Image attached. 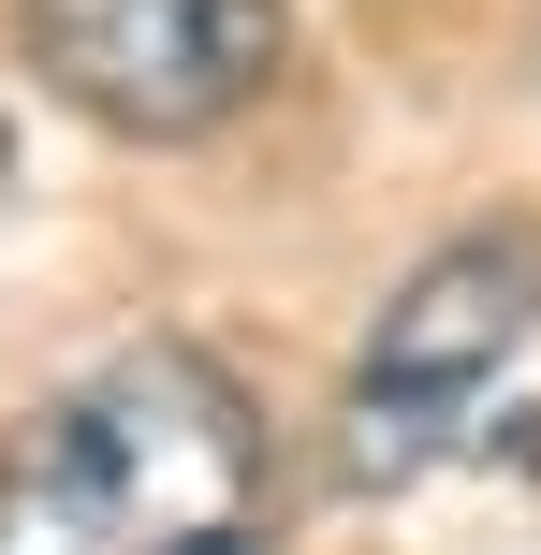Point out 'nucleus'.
<instances>
[{"label":"nucleus","mask_w":541,"mask_h":555,"mask_svg":"<svg viewBox=\"0 0 541 555\" xmlns=\"http://www.w3.org/2000/svg\"><path fill=\"white\" fill-rule=\"evenodd\" d=\"M279 453L220 351L132 336L0 439V555H263Z\"/></svg>","instance_id":"nucleus-1"},{"label":"nucleus","mask_w":541,"mask_h":555,"mask_svg":"<svg viewBox=\"0 0 541 555\" xmlns=\"http://www.w3.org/2000/svg\"><path fill=\"white\" fill-rule=\"evenodd\" d=\"M541 336V234L498 220V234H454L396 278V307L366 322L351 351V395H337V468L366 498L425 482L439 453L484 424V395L513 380V351Z\"/></svg>","instance_id":"nucleus-2"},{"label":"nucleus","mask_w":541,"mask_h":555,"mask_svg":"<svg viewBox=\"0 0 541 555\" xmlns=\"http://www.w3.org/2000/svg\"><path fill=\"white\" fill-rule=\"evenodd\" d=\"M279 44H293L279 0H29L15 15V59L132 146H191L249 117L279 88Z\"/></svg>","instance_id":"nucleus-3"}]
</instances>
